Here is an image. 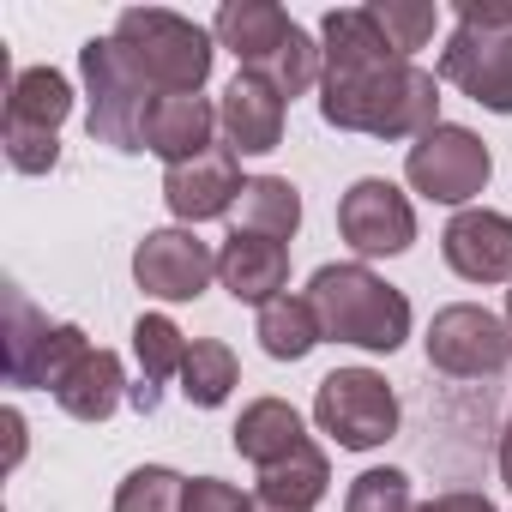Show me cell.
<instances>
[{
    "mask_svg": "<svg viewBox=\"0 0 512 512\" xmlns=\"http://www.w3.org/2000/svg\"><path fill=\"white\" fill-rule=\"evenodd\" d=\"M133 356H139V386L127 392V404H133L139 416H157L163 386L187 368V338H181V326H175L169 314H139V326H133Z\"/></svg>",
    "mask_w": 512,
    "mask_h": 512,
    "instance_id": "obj_19",
    "label": "cell"
},
{
    "mask_svg": "<svg viewBox=\"0 0 512 512\" xmlns=\"http://www.w3.org/2000/svg\"><path fill=\"white\" fill-rule=\"evenodd\" d=\"M284 91L260 73H235L223 103H217V133L235 157H266L284 145Z\"/></svg>",
    "mask_w": 512,
    "mask_h": 512,
    "instance_id": "obj_15",
    "label": "cell"
},
{
    "mask_svg": "<svg viewBox=\"0 0 512 512\" xmlns=\"http://www.w3.org/2000/svg\"><path fill=\"white\" fill-rule=\"evenodd\" d=\"M440 253L464 284H512V217L488 205H464L446 223Z\"/></svg>",
    "mask_w": 512,
    "mask_h": 512,
    "instance_id": "obj_14",
    "label": "cell"
},
{
    "mask_svg": "<svg viewBox=\"0 0 512 512\" xmlns=\"http://www.w3.org/2000/svg\"><path fill=\"white\" fill-rule=\"evenodd\" d=\"M217 278H223V290L235 302H253V308L278 302L284 284H290V241L229 229V241L217 247Z\"/></svg>",
    "mask_w": 512,
    "mask_h": 512,
    "instance_id": "obj_16",
    "label": "cell"
},
{
    "mask_svg": "<svg viewBox=\"0 0 512 512\" xmlns=\"http://www.w3.org/2000/svg\"><path fill=\"white\" fill-rule=\"evenodd\" d=\"M181 506H187V476H175L169 464H139L115 488V512H181Z\"/></svg>",
    "mask_w": 512,
    "mask_h": 512,
    "instance_id": "obj_26",
    "label": "cell"
},
{
    "mask_svg": "<svg viewBox=\"0 0 512 512\" xmlns=\"http://www.w3.org/2000/svg\"><path fill=\"white\" fill-rule=\"evenodd\" d=\"M211 133H217V109L199 91L193 97H151V109H145V151L163 157L169 169L205 157Z\"/></svg>",
    "mask_w": 512,
    "mask_h": 512,
    "instance_id": "obj_17",
    "label": "cell"
},
{
    "mask_svg": "<svg viewBox=\"0 0 512 512\" xmlns=\"http://www.w3.org/2000/svg\"><path fill=\"white\" fill-rule=\"evenodd\" d=\"M181 512H253V500H247L235 482H223V476H193Z\"/></svg>",
    "mask_w": 512,
    "mask_h": 512,
    "instance_id": "obj_29",
    "label": "cell"
},
{
    "mask_svg": "<svg viewBox=\"0 0 512 512\" xmlns=\"http://www.w3.org/2000/svg\"><path fill=\"white\" fill-rule=\"evenodd\" d=\"M422 344H428V368H440L452 380H494L512 362V326L476 302L440 308Z\"/></svg>",
    "mask_w": 512,
    "mask_h": 512,
    "instance_id": "obj_9",
    "label": "cell"
},
{
    "mask_svg": "<svg viewBox=\"0 0 512 512\" xmlns=\"http://www.w3.org/2000/svg\"><path fill=\"white\" fill-rule=\"evenodd\" d=\"M440 79L482 103L488 115H512V31L458 19V31L440 49Z\"/></svg>",
    "mask_w": 512,
    "mask_h": 512,
    "instance_id": "obj_10",
    "label": "cell"
},
{
    "mask_svg": "<svg viewBox=\"0 0 512 512\" xmlns=\"http://www.w3.org/2000/svg\"><path fill=\"white\" fill-rule=\"evenodd\" d=\"M241 380V362L223 338H193L187 344V368H181V398L193 410H217Z\"/></svg>",
    "mask_w": 512,
    "mask_h": 512,
    "instance_id": "obj_25",
    "label": "cell"
},
{
    "mask_svg": "<svg viewBox=\"0 0 512 512\" xmlns=\"http://www.w3.org/2000/svg\"><path fill=\"white\" fill-rule=\"evenodd\" d=\"M344 512H416L410 506V476L404 470H362L344 494Z\"/></svg>",
    "mask_w": 512,
    "mask_h": 512,
    "instance_id": "obj_28",
    "label": "cell"
},
{
    "mask_svg": "<svg viewBox=\"0 0 512 512\" xmlns=\"http://www.w3.org/2000/svg\"><path fill=\"white\" fill-rule=\"evenodd\" d=\"M79 73H85V127L97 145L115 151H145V109H151V85L127 67V55L115 49V37H91L79 49Z\"/></svg>",
    "mask_w": 512,
    "mask_h": 512,
    "instance_id": "obj_6",
    "label": "cell"
},
{
    "mask_svg": "<svg viewBox=\"0 0 512 512\" xmlns=\"http://www.w3.org/2000/svg\"><path fill=\"white\" fill-rule=\"evenodd\" d=\"M253 512H302V506H278V500H260V494H253Z\"/></svg>",
    "mask_w": 512,
    "mask_h": 512,
    "instance_id": "obj_32",
    "label": "cell"
},
{
    "mask_svg": "<svg viewBox=\"0 0 512 512\" xmlns=\"http://www.w3.org/2000/svg\"><path fill=\"white\" fill-rule=\"evenodd\" d=\"M338 235L362 253V260H392L416 241V205L410 193H398L380 175H362L344 199H338Z\"/></svg>",
    "mask_w": 512,
    "mask_h": 512,
    "instance_id": "obj_11",
    "label": "cell"
},
{
    "mask_svg": "<svg viewBox=\"0 0 512 512\" xmlns=\"http://www.w3.org/2000/svg\"><path fill=\"white\" fill-rule=\"evenodd\" d=\"M253 332H260V350H266L272 362H302L314 344H326L314 302H308V296H290V290L260 308V326H253Z\"/></svg>",
    "mask_w": 512,
    "mask_h": 512,
    "instance_id": "obj_23",
    "label": "cell"
},
{
    "mask_svg": "<svg viewBox=\"0 0 512 512\" xmlns=\"http://www.w3.org/2000/svg\"><path fill=\"white\" fill-rule=\"evenodd\" d=\"M235 229L241 235L290 241L302 229V193H296V181H284V175H247V187L235 199Z\"/></svg>",
    "mask_w": 512,
    "mask_h": 512,
    "instance_id": "obj_22",
    "label": "cell"
},
{
    "mask_svg": "<svg viewBox=\"0 0 512 512\" xmlns=\"http://www.w3.org/2000/svg\"><path fill=\"white\" fill-rule=\"evenodd\" d=\"M85 350L91 344H85V332L73 320L37 314L31 296L19 284H7V326H0V374H7V386H43V392H55Z\"/></svg>",
    "mask_w": 512,
    "mask_h": 512,
    "instance_id": "obj_5",
    "label": "cell"
},
{
    "mask_svg": "<svg viewBox=\"0 0 512 512\" xmlns=\"http://www.w3.org/2000/svg\"><path fill=\"white\" fill-rule=\"evenodd\" d=\"M320 115L338 133L422 139L440 127V79L404 61L368 7H338L320 19Z\"/></svg>",
    "mask_w": 512,
    "mask_h": 512,
    "instance_id": "obj_1",
    "label": "cell"
},
{
    "mask_svg": "<svg viewBox=\"0 0 512 512\" xmlns=\"http://www.w3.org/2000/svg\"><path fill=\"white\" fill-rule=\"evenodd\" d=\"M308 302H314L320 332L332 344H356V350L392 356L410 338V296L398 284H386L380 272H368L362 260L320 266L308 278Z\"/></svg>",
    "mask_w": 512,
    "mask_h": 512,
    "instance_id": "obj_2",
    "label": "cell"
},
{
    "mask_svg": "<svg viewBox=\"0 0 512 512\" xmlns=\"http://www.w3.org/2000/svg\"><path fill=\"white\" fill-rule=\"evenodd\" d=\"M314 422L344 452H374L398 434V392L374 368H338L314 392Z\"/></svg>",
    "mask_w": 512,
    "mask_h": 512,
    "instance_id": "obj_7",
    "label": "cell"
},
{
    "mask_svg": "<svg viewBox=\"0 0 512 512\" xmlns=\"http://www.w3.org/2000/svg\"><path fill=\"white\" fill-rule=\"evenodd\" d=\"M500 482L512 488V410H506V428H500Z\"/></svg>",
    "mask_w": 512,
    "mask_h": 512,
    "instance_id": "obj_31",
    "label": "cell"
},
{
    "mask_svg": "<svg viewBox=\"0 0 512 512\" xmlns=\"http://www.w3.org/2000/svg\"><path fill=\"white\" fill-rule=\"evenodd\" d=\"M326 488H332V464H326V452H320L314 440H308L302 452H290L284 464L260 470V500H278V506L314 512V506L326 500Z\"/></svg>",
    "mask_w": 512,
    "mask_h": 512,
    "instance_id": "obj_24",
    "label": "cell"
},
{
    "mask_svg": "<svg viewBox=\"0 0 512 512\" xmlns=\"http://www.w3.org/2000/svg\"><path fill=\"white\" fill-rule=\"evenodd\" d=\"M416 512H494V500H482V494H470V488H452V494L422 500Z\"/></svg>",
    "mask_w": 512,
    "mask_h": 512,
    "instance_id": "obj_30",
    "label": "cell"
},
{
    "mask_svg": "<svg viewBox=\"0 0 512 512\" xmlns=\"http://www.w3.org/2000/svg\"><path fill=\"white\" fill-rule=\"evenodd\" d=\"M506 326H512V290H506Z\"/></svg>",
    "mask_w": 512,
    "mask_h": 512,
    "instance_id": "obj_33",
    "label": "cell"
},
{
    "mask_svg": "<svg viewBox=\"0 0 512 512\" xmlns=\"http://www.w3.org/2000/svg\"><path fill=\"white\" fill-rule=\"evenodd\" d=\"M73 115V85L55 67H25L7 85V121L0 127H19V133H61V121Z\"/></svg>",
    "mask_w": 512,
    "mask_h": 512,
    "instance_id": "obj_21",
    "label": "cell"
},
{
    "mask_svg": "<svg viewBox=\"0 0 512 512\" xmlns=\"http://www.w3.org/2000/svg\"><path fill=\"white\" fill-rule=\"evenodd\" d=\"M488 175H494L488 145H482L470 127H458V121L428 127V133L404 151V181H410L422 199H434V205H470V199L488 187Z\"/></svg>",
    "mask_w": 512,
    "mask_h": 512,
    "instance_id": "obj_8",
    "label": "cell"
},
{
    "mask_svg": "<svg viewBox=\"0 0 512 512\" xmlns=\"http://www.w3.org/2000/svg\"><path fill=\"white\" fill-rule=\"evenodd\" d=\"M109 37L157 97H193L217 61V37L169 7H127Z\"/></svg>",
    "mask_w": 512,
    "mask_h": 512,
    "instance_id": "obj_4",
    "label": "cell"
},
{
    "mask_svg": "<svg viewBox=\"0 0 512 512\" xmlns=\"http://www.w3.org/2000/svg\"><path fill=\"white\" fill-rule=\"evenodd\" d=\"M374 19H380V31H386V43L410 61L428 37H434V25H440V7L434 0H374L368 7Z\"/></svg>",
    "mask_w": 512,
    "mask_h": 512,
    "instance_id": "obj_27",
    "label": "cell"
},
{
    "mask_svg": "<svg viewBox=\"0 0 512 512\" xmlns=\"http://www.w3.org/2000/svg\"><path fill=\"white\" fill-rule=\"evenodd\" d=\"M133 386H127V368H121V356L115 350H103V344H91L79 362H73V374L55 386V404L73 416V422H109L115 410H121V398H127Z\"/></svg>",
    "mask_w": 512,
    "mask_h": 512,
    "instance_id": "obj_20",
    "label": "cell"
},
{
    "mask_svg": "<svg viewBox=\"0 0 512 512\" xmlns=\"http://www.w3.org/2000/svg\"><path fill=\"white\" fill-rule=\"evenodd\" d=\"M211 37H217V49H229L241 61V73L272 79L284 97H302L308 85H320L326 55L272 0H223L217 19H211Z\"/></svg>",
    "mask_w": 512,
    "mask_h": 512,
    "instance_id": "obj_3",
    "label": "cell"
},
{
    "mask_svg": "<svg viewBox=\"0 0 512 512\" xmlns=\"http://www.w3.org/2000/svg\"><path fill=\"white\" fill-rule=\"evenodd\" d=\"M235 452L253 464V470H272V464H284L290 452H302L308 446V428H302V410L296 404H284V398H253L241 416H235Z\"/></svg>",
    "mask_w": 512,
    "mask_h": 512,
    "instance_id": "obj_18",
    "label": "cell"
},
{
    "mask_svg": "<svg viewBox=\"0 0 512 512\" xmlns=\"http://www.w3.org/2000/svg\"><path fill=\"white\" fill-rule=\"evenodd\" d=\"M217 278V253L193 229H151L133 247V284L157 302H193Z\"/></svg>",
    "mask_w": 512,
    "mask_h": 512,
    "instance_id": "obj_12",
    "label": "cell"
},
{
    "mask_svg": "<svg viewBox=\"0 0 512 512\" xmlns=\"http://www.w3.org/2000/svg\"><path fill=\"white\" fill-rule=\"evenodd\" d=\"M241 187H247V175H241V157L229 145H211L205 157L163 169V199H169V211L187 229L193 223H211V217H229L235 199H241Z\"/></svg>",
    "mask_w": 512,
    "mask_h": 512,
    "instance_id": "obj_13",
    "label": "cell"
}]
</instances>
